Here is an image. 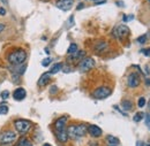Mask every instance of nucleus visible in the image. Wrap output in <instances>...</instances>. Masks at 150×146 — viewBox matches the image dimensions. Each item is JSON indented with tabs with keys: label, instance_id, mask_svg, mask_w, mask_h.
<instances>
[{
	"label": "nucleus",
	"instance_id": "obj_2",
	"mask_svg": "<svg viewBox=\"0 0 150 146\" xmlns=\"http://www.w3.org/2000/svg\"><path fill=\"white\" fill-rule=\"evenodd\" d=\"M25 59H27V53L22 48L14 50L12 53L8 54V61L12 65H21L25 61Z\"/></svg>",
	"mask_w": 150,
	"mask_h": 146
},
{
	"label": "nucleus",
	"instance_id": "obj_30",
	"mask_svg": "<svg viewBox=\"0 0 150 146\" xmlns=\"http://www.w3.org/2000/svg\"><path fill=\"white\" fill-rule=\"evenodd\" d=\"M141 52H142V53H144V55H146V56H150V48H147V50H142Z\"/></svg>",
	"mask_w": 150,
	"mask_h": 146
},
{
	"label": "nucleus",
	"instance_id": "obj_20",
	"mask_svg": "<svg viewBox=\"0 0 150 146\" xmlns=\"http://www.w3.org/2000/svg\"><path fill=\"white\" fill-rule=\"evenodd\" d=\"M18 146H33V144L25 137H22L19 142H18Z\"/></svg>",
	"mask_w": 150,
	"mask_h": 146
},
{
	"label": "nucleus",
	"instance_id": "obj_3",
	"mask_svg": "<svg viewBox=\"0 0 150 146\" xmlns=\"http://www.w3.org/2000/svg\"><path fill=\"white\" fill-rule=\"evenodd\" d=\"M31 126L33 123L28 120H23V119H19V120H15L14 121V127H15V130L19 132L20 135H25L30 131L31 129Z\"/></svg>",
	"mask_w": 150,
	"mask_h": 146
},
{
	"label": "nucleus",
	"instance_id": "obj_16",
	"mask_svg": "<svg viewBox=\"0 0 150 146\" xmlns=\"http://www.w3.org/2000/svg\"><path fill=\"white\" fill-rule=\"evenodd\" d=\"M84 54H86V52L84 51H79V52H75L74 54H71L69 56H68V60L69 61H81L83 58H84Z\"/></svg>",
	"mask_w": 150,
	"mask_h": 146
},
{
	"label": "nucleus",
	"instance_id": "obj_8",
	"mask_svg": "<svg viewBox=\"0 0 150 146\" xmlns=\"http://www.w3.org/2000/svg\"><path fill=\"white\" fill-rule=\"evenodd\" d=\"M140 82H141V78L137 73H131L127 77V85L132 89L137 88L140 85Z\"/></svg>",
	"mask_w": 150,
	"mask_h": 146
},
{
	"label": "nucleus",
	"instance_id": "obj_14",
	"mask_svg": "<svg viewBox=\"0 0 150 146\" xmlns=\"http://www.w3.org/2000/svg\"><path fill=\"white\" fill-rule=\"evenodd\" d=\"M56 132V137L58 139V142L60 143H66L68 140V135H67V130H60V131H54Z\"/></svg>",
	"mask_w": 150,
	"mask_h": 146
},
{
	"label": "nucleus",
	"instance_id": "obj_9",
	"mask_svg": "<svg viewBox=\"0 0 150 146\" xmlns=\"http://www.w3.org/2000/svg\"><path fill=\"white\" fill-rule=\"evenodd\" d=\"M74 4V0H58L56 6L61 11H69Z\"/></svg>",
	"mask_w": 150,
	"mask_h": 146
},
{
	"label": "nucleus",
	"instance_id": "obj_4",
	"mask_svg": "<svg viewBox=\"0 0 150 146\" xmlns=\"http://www.w3.org/2000/svg\"><path fill=\"white\" fill-rule=\"evenodd\" d=\"M112 35L114 38L119 39V40H124L126 39L127 37L129 36V28L124 25V24H120V25H117L112 31Z\"/></svg>",
	"mask_w": 150,
	"mask_h": 146
},
{
	"label": "nucleus",
	"instance_id": "obj_22",
	"mask_svg": "<svg viewBox=\"0 0 150 146\" xmlns=\"http://www.w3.org/2000/svg\"><path fill=\"white\" fill-rule=\"evenodd\" d=\"M142 119H144V114H143L142 112H139V113H136V114L134 115V117H133L134 122H140Z\"/></svg>",
	"mask_w": 150,
	"mask_h": 146
},
{
	"label": "nucleus",
	"instance_id": "obj_10",
	"mask_svg": "<svg viewBox=\"0 0 150 146\" xmlns=\"http://www.w3.org/2000/svg\"><path fill=\"white\" fill-rule=\"evenodd\" d=\"M66 123H67V116H61L54 122V131H60L66 128Z\"/></svg>",
	"mask_w": 150,
	"mask_h": 146
},
{
	"label": "nucleus",
	"instance_id": "obj_37",
	"mask_svg": "<svg viewBox=\"0 0 150 146\" xmlns=\"http://www.w3.org/2000/svg\"><path fill=\"white\" fill-rule=\"evenodd\" d=\"M146 85H148V86L150 85V79H149V78H147V79H146Z\"/></svg>",
	"mask_w": 150,
	"mask_h": 146
},
{
	"label": "nucleus",
	"instance_id": "obj_42",
	"mask_svg": "<svg viewBox=\"0 0 150 146\" xmlns=\"http://www.w3.org/2000/svg\"><path fill=\"white\" fill-rule=\"evenodd\" d=\"M148 1H149V2H150V0H148Z\"/></svg>",
	"mask_w": 150,
	"mask_h": 146
},
{
	"label": "nucleus",
	"instance_id": "obj_33",
	"mask_svg": "<svg viewBox=\"0 0 150 146\" xmlns=\"http://www.w3.org/2000/svg\"><path fill=\"white\" fill-rule=\"evenodd\" d=\"M0 15H6V9L5 8H2V7H0Z\"/></svg>",
	"mask_w": 150,
	"mask_h": 146
},
{
	"label": "nucleus",
	"instance_id": "obj_18",
	"mask_svg": "<svg viewBox=\"0 0 150 146\" xmlns=\"http://www.w3.org/2000/svg\"><path fill=\"white\" fill-rule=\"evenodd\" d=\"M121 106L125 110H133V102L131 100H124L121 102Z\"/></svg>",
	"mask_w": 150,
	"mask_h": 146
},
{
	"label": "nucleus",
	"instance_id": "obj_12",
	"mask_svg": "<svg viewBox=\"0 0 150 146\" xmlns=\"http://www.w3.org/2000/svg\"><path fill=\"white\" fill-rule=\"evenodd\" d=\"M25 95H27V92H25V90L23 88H18L16 90H14V92H13V98L15 100H18V101L23 100L25 98Z\"/></svg>",
	"mask_w": 150,
	"mask_h": 146
},
{
	"label": "nucleus",
	"instance_id": "obj_32",
	"mask_svg": "<svg viewBox=\"0 0 150 146\" xmlns=\"http://www.w3.org/2000/svg\"><path fill=\"white\" fill-rule=\"evenodd\" d=\"M83 7H84V4H83V2H81V4H79V5H77V8H76V9H77V11H81Z\"/></svg>",
	"mask_w": 150,
	"mask_h": 146
},
{
	"label": "nucleus",
	"instance_id": "obj_5",
	"mask_svg": "<svg viewBox=\"0 0 150 146\" xmlns=\"http://www.w3.org/2000/svg\"><path fill=\"white\" fill-rule=\"evenodd\" d=\"M95 67V60L93 58H83L79 62V70L81 73H87Z\"/></svg>",
	"mask_w": 150,
	"mask_h": 146
},
{
	"label": "nucleus",
	"instance_id": "obj_34",
	"mask_svg": "<svg viewBox=\"0 0 150 146\" xmlns=\"http://www.w3.org/2000/svg\"><path fill=\"white\" fill-rule=\"evenodd\" d=\"M136 146H146V144H144L143 142H141V140H139V142L136 143Z\"/></svg>",
	"mask_w": 150,
	"mask_h": 146
},
{
	"label": "nucleus",
	"instance_id": "obj_41",
	"mask_svg": "<svg viewBox=\"0 0 150 146\" xmlns=\"http://www.w3.org/2000/svg\"><path fill=\"white\" fill-rule=\"evenodd\" d=\"M149 108H150V104H149ZM149 115H150V113H149Z\"/></svg>",
	"mask_w": 150,
	"mask_h": 146
},
{
	"label": "nucleus",
	"instance_id": "obj_15",
	"mask_svg": "<svg viewBox=\"0 0 150 146\" xmlns=\"http://www.w3.org/2000/svg\"><path fill=\"white\" fill-rule=\"evenodd\" d=\"M50 81H51V74L44 73L38 79V86H45Z\"/></svg>",
	"mask_w": 150,
	"mask_h": 146
},
{
	"label": "nucleus",
	"instance_id": "obj_13",
	"mask_svg": "<svg viewBox=\"0 0 150 146\" xmlns=\"http://www.w3.org/2000/svg\"><path fill=\"white\" fill-rule=\"evenodd\" d=\"M108 47H109V44L106 41H98L95 45V52L98 54H102L108 50Z\"/></svg>",
	"mask_w": 150,
	"mask_h": 146
},
{
	"label": "nucleus",
	"instance_id": "obj_31",
	"mask_svg": "<svg viewBox=\"0 0 150 146\" xmlns=\"http://www.w3.org/2000/svg\"><path fill=\"white\" fill-rule=\"evenodd\" d=\"M62 70H64V73L67 74V73H69L72 69H71V67H64V66H62Z\"/></svg>",
	"mask_w": 150,
	"mask_h": 146
},
{
	"label": "nucleus",
	"instance_id": "obj_19",
	"mask_svg": "<svg viewBox=\"0 0 150 146\" xmlns=\"http://www.w3.org/2000/svg\"><path fill=\"white\" fill-rule=\"evenodd\" d=\"M61 69H62V63H56V65L51 68V70H50L49 73L51 74V75H54V74L59 73Z\"/></svg>",
	"mask_w": 150,
	"mask_h": 146
},
{
	"label": "nucleus",
	"instance_id": "obj_21",
	"mask_svg": "<svg viewBox=\"0 0 150 146\" xmlns=\"http://www.w3.org/2000/svg\"><path fill=\"white\" fill-rule=\"evenodd\" d=\"M75 52H77V45L74 44V43H72V44L69 45L68 50H67V53L71 55V54H74Z\"/></svg>",
	"mask_w": 150,
	"mask_h": 146
},
{
	"label": "nucleus",
	"instance_id": "obj_38",
	"mask_svg": "<svg viewBox=\"0 0 150 146\" xmlns=\"http://www.w3.org/2000/svg\"><path fill=\"white\" fill-rule=\"evenodd\" d=\"M43 146H51V144H47V143H46V144H44Z\"/></svg>",
	"mask_w": 150,
	"mask_h": 146
},
{
	"label": "nucleus",
	"instance_id": "obj_17",
	"mask_svg": "<svg viewBox=\"0 0 150 146\" xmlns=\"http://www.w3.org/2000/svg\"><path fill=\"white\" fill-rule=\"evenodd\" d=\"M119 143H120V142H119V139H118L117 137L111 136V135L106 136V144H108V146H118Z\"/></svg>",
	"mask_w": 150,
	"mask_h": 146
},
{
	"label": "nucleus",
	"instance_id": "obj_26",
	"mask_svg": "<svg viewBox=\"0 0 150 146\" xmlns=\"http://www.w3.org/2000/svg\"><path fill=\"white\" fill-rule=\"evenodd\" d=\"M147 39H148L147 35H143V36H141L137 38V43H140V44H144V43L147 41Z\"/></svg>",
	"mask_w": 150,
	"mask_h": 146
},
{
	"label": "nucleus",
	"instance_id": "obj_36",
	"mask_svg": "<svg viewBox=\"0 0 150 146\" xmlns=\"http://www.w3.org/2000/svg\"><path fill=\"white\" fill-rule=\"evenodd\" d=\"M4 29H5V24H4V23H0V32H1Z\"/></svg>",
	"mask_w": 150,
	"mask_h": 146
},
{
	"label": "nucleus",
	"instance_id": "obj_25",
	"mask_svg": "<svg viewBox=\"0 0 150 146\" xmlns=\"http://www.w3.org/2000/svg\"><path fill=\"white\" fill-rule=\"evenodd\" d=\"M137 105H139V107H140V108L144 107V105H146V98L141 97V98L139 99V102H137Z\"/></svg>",
	"mask_w": 150,
	"mask_h": 146
},
{
	"label": "nucleus",
	"instance_id": "obj_11",
	"mask_svg": "<svg viewBox=\"0 0 150 146\" xmlns=\"http://www.w3.org/2000/svg\"><path fill=\"white\" fill-rule=\"evenodd\" d=\"M88 132H89V133H90V136H91V137H94V138H98V137H100V136H102V133H103L102 129L99 128L98 126H95V124H91V126H89V127H88Z\"/></svg>",
	"mask_w": 150,
	"mask_h": 146
},
{
	"label": "nucleus",
	"instance_id": "obj_39",
	"mask_svg": "<svg viewBox=\"0 0 150 146\" xmlns=\"http://www.w3.org/2000/svg\"><path fill=\"white\" fill-rule=\"evenodd\" d=\"M91 1H95V2H98V1H100V0H91Z\"/></svg>",
	"mask_w": 150,
	"mask_h": 146
},
{
	"label": "nucleus",
	"instance_id": "obj_28",
	"mask_svg": "<svg viewBox=\"0 0 150 146\" xmlns=\"http://www.w3.org/2000/svg\"><path fill=\"white\" fill-rule=\"evenodd\" d=\"M133 18H134L133 15H129V16H128V15H124V18H122V20H124V22H128V21H132Z\"/></svg>",
	"mask_w": 150,
	"mask_h": 146
},
{
	"label": "nucleus",
	"instance_id": "obj_7",
	"mask_svg": "<svg viewBox=\"0 0 150 146\" xmlns=\"http://www.w3.org/2000/svg\"><path fill=\"white\" fill-rule=\"evenodd\" d=\"M16 139V133L12 130H6L0 133V144H11Z\"/></svg>",
	"mask_w": 150,
	"mask_h": 146
},
{
	"label": "nucleus",
	"instance_id": "obj_24",
	"mask_svg": "<svg viewBox=\"0 0 150 146\" xmlns=\"http://www.w3.org/2000/svg\"><path fill=\"white\" fill-rule=\"evenodd\" d=\"M51 61H52L51 58H46V59H44V60L42 61V66H43V67H47V66L51 63Z\"/></svg>",
	"mask_w": 150,
	"mask_h": 146
},
{
	"label": "nucleus",
	"instance_id": "obj_27",
	"mask_svg": "<svg viewBox=\"0 0 150 146\" xmlns=\"http://www.w3.org/2000/svg\"><path fill=\"white\" fill-rule=\"evenodd\" d=\"M144 121H146V126H147V128L150 130V115L149 114H147V115H144Z\"/></svg>",
	"mask_w": 150,
	"mask_h": 146
},
{
	"label": "nucleus",
	"instance_id": "obj_35",
	"mask_svg": "<svg viewBox=\"0 0 150 146\" xmlns=\"http://www.w3.org/2000/svg\"><path fill=\"white\" fill-rule=\"evenodd\" d=\"M115 5H117V6H124V2H122V1H117Z\"/></svg>",
	"mask_w": 150,
	"mask_h": 146
},
{
	"label": "nucleus",
	"instance_id": "obj_1",
	"mask_svg": "<svg viewBox=\"0 0 150 146\" xmlns=\"http://www.w3.org/2000/svg\"><path fill=\"white\" fill-rule=\"evenodd\" d=\"M87 132H88V127H86L84 124H72L67 129L68 138H72V139L82 138L87 135Z\"/></svg>",
	"mask_w": 150,
	"mask_h": 146
},
{
	"label": "nucleus",
	"instance_id": "obj_23",
	"mask_svg": "<svg viewBox=\"0 0 150 146\" xmlns=\"http://www.w3.org/2000/svg\"><path fill=\"white\" fill-rule=\"evenodd\" d=\"M8 113V107L5 106V105H1L0 106V115H5Z\"/></svg>",
	"mask_w": 150,
	"mask_h": 146
},
{
	"label": "nucleus",
	"instance_id": "obj_6",
	"mask_svg": "<svg viewBox=\"0 0 150 146\" xmlns=\"http://www.w3.org/2000/svg\"><path fill=\"white\" fill-rule=\"evenodd\" d=\"M111 93H112V91H111L110 88H108V86H98L97 89H95L93 91V97L95 99L102 100V99H105V98L110 97Z\"/></svg>",
	"mask_w": 150,
	"mask_h": 146
},
{
	"label": "nucleus",
	"instance_id": "obj_40",
	"mask_svg": "<svg viewBox=\"0 0 150 146\" xmlns=\"http://www.w3.org/2000/svg\"><path fill=\"white\" fill-rule=\"evenodd\" d=\"M146 146H150V143H149V144H148V145H146Z\"/></svg>",
	"mask_w": 150,
	"mask_h": 146
},
{
	"label": "nucleus",
	"instance_id": "obj_29",
	"mask_svg": "<svg viewBox=\"0 0 150 146\" xmlns=\"http://www.w3.org/2000/svg\"><path fill=\"white\" fill-rule=\"evenodd\" d=\"M8 95H9V92L8 91H4L1 93V98H2V99H7Z\"/></svg>",
	"mask_w": 150,
	"mask_h": 146
}]
</instances>
